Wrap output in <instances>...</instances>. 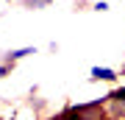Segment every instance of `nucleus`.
I'll list each match as a JSON object with an SVG mask.
<instances>
[{
  "mask_svg": "<svg viewBox=\"0 0 125 120\" xmlns=\"http://www.w3.org/2000/svg\"><path fill=\"white\" fill-rule=\"evenodd\" d=\"M89 78L92 81H117V70H111V67H92Z\"/></svg>",
  "mask_w": 125,
  "mask_h": 120,
  "instance_id": "f257e3e1",
  "label": "nucleus"
},
{
  "mask_svg": "<svg viewBox=\"0 0 125 120\" xmlns=\"http://www.w3.org/2000/svg\"><path fill=\"white\" fill-rule=\"evenodd\" d=\"M31 53H36V48H17V50H9V53H6V62L14 64V62H20V59L31 56Z\"/></svg>",
  "mask_w": 125,
  "mask_h": 120,
  "instance_id": "f03ea898",
  "label": "nucleus"
},
{
  "mask_svg": "<svg viewBox=\"0 0 125 120\" xmlns=\"http://www.w3.org/2000/svg\"><path fill=\"white\" fill-rule=\"evenodd\" d=\"M50 3H53V0H22V6H25V9H33V11H39V9H47Z\"/></svg>",
  "mask_w": 125,
  "mask_h": 120,
  "instance_id": "7ed1b4c3",
  "label": "nucleus"
},
{
  "mask_svg": "<svg viewBox=\"0 0 125 120\" xmlns=\"http://www.w3.org/2000/svg\"><path fill=\"white\" fill-rule=\"evenodd\" d=\"M9 73H11V64L9 62H0V78H6Z\"/></svg>",
  "mask_w": 125,
  "mask_h": 120,
  "instance_id": "20e7f679",
  "label": "nucleus"
},
{
  "mask_svg": "<svg viewBox=\"0 0 125 120\" xmlns=\"http://www.w3.org/2000/svg\"><path fill=\"white\" fill-rule=\"evenodd\" d=\"M94 11H108V3L106 0H97V3H94Z\"/></svg>",
  "mask_w": 125,
  "mask_h": 120,
  "instance_id": "39448f33",
  "label": "nucleus"
},
{
  "mask_svg": "<svg viewBox=\"0 0 125 120\" xmlns=\"http://www.w3.org/2000/svg\"><path fill=\"white\" fill-rule=\"evenodd\" d=\"M122 120H125V117H122Z\"/></svg>",
  "mask_w": 125,
  "mask_h": 120,
  "instance_id": "423d86ee",
  "label": "nucleus"
}]
</instances>
